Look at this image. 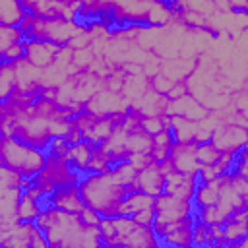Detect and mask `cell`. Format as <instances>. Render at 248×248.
Returning a JSON list of instances; mask_svg holds the SVG:
<instances>
[{
  "instance_id": "1",
  "label": "cell",
  "mask_w": 248,
  "mask_h": 248,
  "mask_svg": "<svg viewBox=\"0 0 248 248\" xmlns=\"http://www.w3.org/2000/svg\"><path fill=\"white\" fill-rule=\"evenodd\" d=\"M78 17L103 21L107 27L110 23L165 27L174 21L165 0H78Z\"/></svg>"
},
{
  "instance_id": "2",
  "label": "cell",
  "mask_w": 248,
  "mask_h": 248,
  "mask_svg": "<svg viewBox=\"0 0 248 248\" xmlns=\"http://www.w3.org/2000/svg\"><path fill=\"white\" fill-rule=\"evenodd\" d=\"M50 248H95L103 246L99 225H85L78 213L45 205L33 221Z\"/></svg>"
},
{
  "instance_id": "3",
  "label": "cell",
  "mask_w": 248,
  "mask_h": 248,
  "mask_svg": "<svg viewBox=\"0 0 248 248\" xmlns=\"http://www.w3.org/2000/svg\"><path fill=\"white\" fill-rule=\"evenodd\" d=\"M78 188L85 207L97 211L101 217H116L118 207L128 194V188L114 176L110 169L83 174Z\"/></svg>"
},
{
  "instance_id": "4",
  "label": "cell",
  "mask_w": 248,
  "mask_h": 248,
  "mask_svg": "<svg viewBox=\"0 0 248 248\" xmlns=\"http://www.w3.org/2000/svg\"><path fill=\"white\" fill-rule=\"evenodd\" d=\"M19 29L23 31L25 39L46 41L58 46L68 45L76 35L85 31V27L79 25L78 21L62 19V17H41V16H33L27 12L23 19L19 21Z\"/></svg>"
},
{
  "instance_id": "5",
  "label": "cell",
  "mask_w": 248,
  "mask_h": 248,
  "mask_svg": "<svg viewBox=\"0 0 248 248\" xmlns=\"http://www.w3.org/2000/svg\"><path fill=\"white\" fill-rule=\"evenodd\" d=\"M46 153L33 145L19 141L14 136L0 138V165L16 170L23 178H35V174L45 167Z\"/></svg>"
},
{
  "instance_id": "6",
  "label": "cell",
  "mask_w": 248,
  "mask_h": 248,
  "mask_svg": "<svg viewBox=\"0 0 248 248\" xmlns=\"http://www.w3.org/2000/svg\"><path fill=\"white\" fill-rule=\"evenodd\" d=\"M114 234L105 246H132V248H155L159 246V238L153 227H143L136 223L130 215L112 217Z\"/></svg>"
},
{
  "instance_id": "7",
  "label": "cell",
  "mask_w": 248,
  "mask_h": 248,
  "mask_svg": "<svg viewBox=\"0 0 248 248\" xmlns=\"http://www.w3.org/2000/svg\"><path fill=\"white\" fill-rule=\"evenodd\" d=\"M79 178H81V172L72 169V165L68 163V157H56V155L46 153L45 167L35 174L33 182L43 188L45 196H48L56 188H62L68 184H78Z\"/></svg>"
},
{
  "instance_id": "8",
  "label": "cell",
  "mask_w": 248,
  "mask_h": 248,
  "mask_svg": "<svg viewBox=\"0 0 248 248\" xmlns=\"http://www.w3.org/2000/svg\"><path fill=\"white\" fill-rule=\"evenodd\" d=\"M192 213H194V203L188 200H180V198H174V196L165 194V192L155 196V200H153V225L151 227H153L157 238L161 236L163 229L169 223L184 219Z\"/></svg>"
},
{
  "instance_id": "9",
  "label": "cell",
  "mask_w": 248,
  "mask_h": 248,
  "mask_svg": "<svg viewBox=\"0 0 248 248\" xmlns=\"http://www.w3.org/2000/svg\"><path fill=\"white\" fill-rule=\"evenodd\" d=\"M27 14L41 17H62L78 21V0H19Z\"/></svg>"
},
{
  "instance_id": "10",
  "label": "cell",
  "mask_w": 248,
  "mask_h": 248,
  "mask_svg": "<svg viewBox=\"0 0 248 248\" xmlns=\"http://www.w3.org/2000/svg\"><path fill=\"white\" fill-rule=\"evenodd\" d=\"M209 141L221 153H236L240 147L246 145V126H240L236 122H227L221 118Z\"/></svg>"
},
{
  "instance_id": "11",
  "label": "cell",
  "mask_w": 248,
  "mask_h": 248,
  "mask_svg": "<svg viewBox=\"0 0 248 248\" xmlns=\"http://www.w3.org/2000/svg\"><path fill=\"white\" fill-rule=\"evenodd\" d=\"M169 159L178 172L198 176L200 163L196 159V141H172Z\"/></svg>"
},
{
  "instance_id": "12",
  "label": "cell",
  "mask_w": 248,
  "mask_h": 248,
  "mask_svg": "<svg viewBox=\"0 0 248 248\" xmlns=\"http://www.w3.org/2000/svg\"><path fill=\"white\" fill-rule=\"evenodd\" d=\"M23 50H25V52H23V58H25L29 64H33V66L45 70V68H48V66L54 62V58H56L60 46L54 45V43H46V41L23 39Z\"/></svg>"
},
{
  "instance_id": "13",
  "label": "cell",
  "mask_w": 248,
  "mask_h": 248,
  "mask_svg": "<svg viewBox=\"0 0 248 248\" xmlns=\"http://www.w3.org/2000/svg\"><path fill=\"white\" fill-rule=\"evenodd\" d=\"M165 188V176L157 165V161H151L149 165H145L143 169H140L136 172V178H134V190H140L143 194H149V196H159Z\"/></svg>"
},
{
  "instance_id": "14",
  "label": "cell",
  "mask_w": 248,
  "mask_h": 248,
  "mask_svg": "<svg viewBox=\"0 0 248 248\" xmlns=\"http://www.w3.org/2000/svg\"><path fill=\"white\" fill-rule=\"evenodd\" d=\"M192 225H194V213L174 223H169L163 229L159 242L170 246H192Z\"/></svg>"
},
{
  "instance_id": "15",
  "label": "cell",
  "mask_w": 248,
  "mask_h": 248,
  "mask_svg": "<svg viewBox=\"0 0 248 248\" xmlns=\"http://www.w3.org/2000/svg\"><path fill=\"white\" fill-rule=\"evenodd\" d=\"M46 200H48V205H54V207L70 211V213H79L85 207V203L79 196L78 184H68L62 188H56L54 192H50L46 196Z\"/></svg>"
},
{
  "instance_id": "16",
  "label": "cell",
  "mask_w": 248,
  "mask_h": 248,
  "mask_svg": "<svg viewBox=\"0 0 248 248\" xmlns=\"http://www.w3.org/2000/svg\"><path fill=\"white\" fill-rule=\"evenodd\" d=\"M196 184H198L196 176H188V174H182V172L174 170V172H170V174L165 176V188H163V192L165 194H170L174 198L192 202Z\"/></svg>"
},
{
  "instance_id": "17",
  "label": "cell",
  "mask_w": 248,
  "mask_h": 248,
  "mask_svg": "<svg viewBox=\"0 0 248 248\" xmlns=\"http://www.w3.org/2000/svg\"><path fill=\"white\" fill-rule=\"evenodd\" d=\"M21 194V186H14L0 180V219L17 221V203Z\"/></svg>"
},
{
  "instance_id": "18",
  "label": "cell",
  "mask_w": 248,
  "mask_h": 248,
  "mask_svg": "<svg viewBox=\"0 0 248 248\" xmlns=\"http://www.w3.org/2000/svg\"><path fill=\"white\" fill-rule=\"evenodd\" d=\"M169 130H170L174 141H196L198 120H190L184 116H170Z\"/></svg>"
},
{
  "instance_id": "19",
  "label": "cell",
  "mask_w": 248,
  "mask_h": 248,
  "mask_svg": "<svg viewBox=\"0 0 248 248\" xmlns=\"http://www.w3.org/2000/svg\"><path fill=\"white\" fill-rule=\"evenodd\" d=\"M153 196L149 194H143L140 190H132L124 196L120 207H118V215H134L136 211L140 209H145V207H151L153 205Z\"/></svg>"
},
{
  "instance_id": "20",
  "label": "cell",
  "mask_w": 248,
  "mask_h": 248,
  "mask_svg": "<svg viewBox=\"0 0 248 248\" xmlns=\"http://www.w3.org/2000/svg\"><path fill=\"white\" fill-rule=\"evenodd\" d=\"M91 149H93V143L81 140L74 145H70L68 149V163L72 165L74 170L85 174V169H87V163L91 159Z\"/></svg>"
},
{
  "instance_id": "21",
  "label": "cell",
  "mask_w": 248,
  "mask_h": 248,
  "mask_svg": "<svg viewBox=\"0 0 248 248\" xmlns=\"http://www.w3.org/2000/svg\"><path fill=\"white\" fill-rule=\"evenodd\" d=\"M172 141H174V138H172V134H170L169 128H165V130L153 134V136H151V151H149L151 157H153V161L159 163V161L167 159L169 153H170Z\"/></svg>"
},
{
  "instance_id": "22",
  "label": "cell",
  "mask_w": 248,
  "mask_h": 248,
  "mask_svg": "<svg viewBox=\"0 0 248 248\" xmlns=\"http://www.w3.org/2000/svg\"><path fill=\"white\" fill-rule=\"evenodd\" d=\"M25 37H23V31L19 29V25H4L0 23V62H6V52L21 43Z\"/></svg>"
},
{
  "instance_id": "23",
  "label": "cell",
  "mask_w": 248,
  "mask_h": 248,
  "mask_svg": "<svg viewBox=\"0 0 248 248\" xmlns=\"http://www.w3.org/2000/svg\"><path fill=\"white\" fill-rule=\"evenodd\" d=\"M23 16H25V10L21 8L19 0H0V23L19 25Z\"/></svg>"
},
{
  "instance_id": "24",
  "label": "cell",
  "mask_w": 248,
  "mask_h": 248,
  "mask_svg": "<svg viewBox=\"0 0 248 248\" xmlns=\"http://www.w3.org/2000/svg\"><path fill=\"white\" fill-rule=\"evenodd\" d=\"M16 87V60L0 62V101L8 99Z\"/></svg>"
},
{
  "instance_id": "25",
  "label": "cell",
  "mask_w": 248,
  "mask_h": 248,
  "mask_svg": "<svg viewBox=\"0 0 248 248\" xmlns=\"http://www.w3.org/2000/svg\"><path fill=\"white\" fill-rule=\"evenodd\" d=\"M41 209L43 207H41L39 200H33L27 194H21L19 203H17V221H23V223L35 221V217L41 213Z\"/></svg>"
},
{
  "instance_id": "26",
  "label": "cell",
  "mask_w": 248,
  "mask_h": 248,
  "mask_svg": "<svg viewBox=\"0 0 248 248\" xmlns=\"http://www.w3.org/2000/svg\"><path fill=\"white\" fill-rule=\"evenodd\" d=\"M219 155H221V151H219L209 140L196 143V159H198L200 167H202V165H213V163L219 159Z\"/></svg>"
},
{
  "instance_id": "27",
  "label": "cell",
  "mask_w": 248,
  "mask_h": 248,
  "mask_svg": "<svg viewBox=\"0 0 248 248\" xmlns=\"http://www.w3.org/2000/svg\"><path fill=\"white\" fill-rule=\"evenodd\" d=\"M207 244L209 246V231H207V225L202 223L196 213H194V225H192V246H203Z\"/></svg>"
},
{
  "instance_id": "28",
  "label": "cell",
  "mask_w": 248,
  "mask_h": 248,
  "mask_svg": "<svg viewBox=\"0 0 248 248\" xmlns=\"http://www.w3.org/2000/svg\"><path fill=\"white\" fill-rule=\"evenodd\" d=\"M126 161L132 163L136 170H140V169H143L145 165H149V163L153 161V157H151V153H130V155L126 157Z\"/></svg>"
},
{
  "instance_id": "29",
  "label": "cell",
  "mask_w": 248,
  "mask_h": 248,
  "mask_svg": "<svg viewBox=\"0 0 248 248\" xmlns=\"http://www.w3.org/2000/svg\"><path fill=\"white\" fill-rule=\"evenodd\" d=\"M136 223H140V225H143V227H151L153 225V205L151 207H145V209H140V211H136L134 215H130Z\"/></svg>"
},
{
  "instance_id": "30",
  "label": "cell",
  "mask_w": 248,
  "mask_h": 248,
  "mask_svg": "<svg viewBox=\"0 0 248 248\" xmlns=\"http://www.w3.org/2000/svg\"><path fill=\"white\" fill-rule=\"evenodd\" d=\"M78 215H79V219H81L85 225H99V221H101V215H99L97 211L89 209V207H83Z\"/></svg>"
},
{
  "instance_id": "31",
  "label": "cell",
  "mask_w": 248,
  "mask_h": 248,
  "mask_svg": "<svg viewBox=\"0 0 248 248\" xmlns=\"http://www.w3.org/2000/svg\"><path fill=\"white\" fill-rule=\"evenodd\" d=\"M227 6L234 14H246L248 10V0H227Z\"/></svg>"
},
{
  "instance_id": "32",
  "label": "cell",
  "mask_w": 248,
  "mask_h": 248,
  "mask_svg": "<svg viewBox=\"0 0 248 248\" xmlns=\"http://www.w3.org/2000/svg\"><path fill=\"white\" fill-rule=\"evenodd\" d=\"M2 112H4V101H0V116H2Z\"/></svg>"
}]
</instances>
